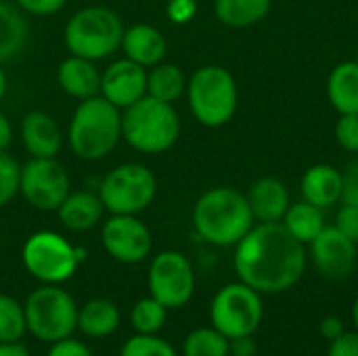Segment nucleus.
<instances>
[{"label":"nucleus","mask_w":358,"mask_h":356,"mask_svg":"<svg viewBox=\"0 0 358 356\" xmlns=\"http://www.w3.org/2000/svg\"><path fill=\"white\" fill-rule=\"evenodd\" d=\"M122 17L107 6H84L69 17L63 40L69 55L103 61L120 50L124 36Z\"/></svg>","instance_id":"5"},{"label":"nucleus","mask_w":358,"mask_h":356,"mask_svg":"<svg viewBox=\"0 0 358 356\" xmlns=\"http://www.w3.org/2000/svg\"><path fill=\"white\" fill-rule=\"evenodd\" d=\"M27 332L25 311L15 298L0 294V344L19 342Z\"/></svg>","instance_id":"29"},{"label":"nucleus","mask_w":358,"mask_h":356,"mask_svg":"<svg viewBox=\"0 0 358 356\" xmlns=\"http://www.w3.org/2000/svg\"><path fill=\"white\" fill-rule=\"evenodd\" d=\"M29 25L15 0H0V63L15 59L27 44Z\"/></svg>","instance_id":"22"},{"label":"nucleus","mask_w":358,"mask_h":356,"mask_svg":"<svg viewBox=\"0 0 358 356\" xmlns=\"http://www.w3.org/2000/svg\"><path fill=\"white\" fill-rule=\"evenodd\" d=\"M229 355L231 356H256V342L252 336H241L229 340Z\"/></svg>","instance_id":"40"},{"label":"nucleus","mask_w":358,"mask_h":356,"mask_svg":"<svg viewBox=\"0 0 358 356\" xmlns=\"http://www.w3.org/2000/svg\"><path fill=\"white\" fill-rule=\"evenodd\" d=\"M21 143L29 157H57L63 147V132L46 111H29L21 120Z\"/></svg>","instance_id":"16"},{"label":"nucleus","mask_w":358,"mask_h":356,"mask_svg":"<svg viewBox=\"0 0 358 356\" xmlns=\"http://www.w3.org/2000/svg\"><path fill=\"white\" fill-rule=\"evenodd\" d=\"M122 141V109L96 94L78 103L67 128V143L76 157L99 162Z\"/></svg>","instance_id":"3"},{"label":"nucleus","mask_w":358,"mask_h":356,"mask_svg":"<svg viewBox=\"0 0 358 356\" xmlns=\"http://www.w3.org/2000/svg\"><path fill=\"white\" fill-rule=\"evenodd\" d=\"M197 13V0H168L166 15L172 23L185 25L189 23Z\"/></svg>","instance_id":"36"},{"label":"nucleus","mask_w":358,"mask_h":356,"mask_svg":"<svg viewBox=\"0 0 358 356\" xmlns=\"http://www.w3.org/2000/svg\"><path fill=\"white\" fill-rule=\"evenodd\" d=\"M233 264L245 285L260 294H281L302 279L306 248L283 222H260L235 245Z\"/></svg>","instance_id":"1"},{"label":"nucleus","mask_w":358,"mask_h":356,"mask_svg":"<svg viewBox=\"0 0 358 356\" xmlns=\"http://www.w3.org/2000/svg\"><path fill=\"white\" fill-rule=\"evenodd\" d=\"M310 258L323 277L344 279L357 266L358 245L336 227H325L310 243Z\"/></svg>","instance_id":"14"},{"label":"nucleus","mask_w":358,"mask_h":356,"mask_svg":"<svg viewBox=\"0 0 358 356\" xmlns=\"http://www.w3.org/2000/svg\"><path fill=\"white\" fill-rule=\"evenodd\" d=\"M281 222L304 245H310L319 237V233L327 227L323 218V210L304 199L298 204H289Z\"/></svg>","instance_id":"26"},{"label":"nucleus","mask_w":358,"mask_h":356,"mask_svg":"<svg viewBox=\"0 0 358 356\" xmlns=\"http://www.w3.org/2000/svg\"><path fill=\"white\" fill-rule=\"evenodd\" d=\"M149 292L168 311L185 306L195 294V271L191 260L174 250L157 254L149 266Z\"/></svg>","instance_id":"12"},{"label":"nucleus","mask_w":358,"mask_h":356,"mask_svg":"<svg viewBox=\"0 0 358 356\" xmlns=\"http://www.w3.org/2000/svg\"><path fill=\"white\" fill-rule=\"evenodd\" d=\"M352 325H355V332L358 334V298L352 304Z\"/></svg>","instance_id":"45"},{"label":"nucleus","mask_w":358,"mask_h":356,"mask_svg":"<svg viewBox=\"0 0 358 356\" xmlns=\"http://www.w3.org/2000/svg\"><path fill=\"white\" fill-rule=\"evenodd\" d=\"M342 334H344V321H342L340 317L329 315V317H325V319L321 321V336L327 338L329 342L336 340V338H340Z\"/></svg>","instance_id":"41"},{"label":"nucleus","mask_w":358,"mask_h":356,"mask_svg":"<svg viewBox=\"0 0 358 356\" xmlns=\"http://www.w3.org/2000/svg\"><path fill=\"white\" fill-rule=\"evenodd\" d=\"M0 356H29V350L19 342H10V344H0Z\"/></svg>","instance_id":"43"},{"label":"nucleus","mask_w":358,"mask_h":356,"mask_svg":"<svg viewBox=\"0 0 358 356\" xmlns=\"http://www.w3.org/2000/svg\"><path fill=\"white\" fill-rule=\"evenodd\" d=\"M342 204L358 206V159L350 162L342 172Z\"/></svg>","instance_id":"37"},{"label":"nucleus","mask_w":358,"mask_h":356,"mask_svg":"<svg viewBox=\"0 0 358 356\" xmlns=\"http://www.w3.org/2000/svg\"><path fill=\"white\" fill-rule=\"evenodd\" d=\"M187 92V76L176 63H157L147 69V97L174 105Z\"/></svg>","instance_id":"25"},{"label":"nucleus","mask_w":358,"mask_h":356,"mask_svg":"<svg viewBox=\"0 0 358 356\" xmlns=\"http://www.w3.org/2000/svg\"><path fill=\"white\" fill-rule=\"evenodd\" d=\"M193 227L203 241L229 248L237 245L250 233L254 214L241 191L233 187H214L195 201Z\"/></svg>","instance_id":"2"},{"label":"nucleus","mask_w":358,"mask_h":356,"mask_svg":"<svg viewBox=\"0 0 358 356\" xmlns=\"http://www.w3.org/2000/svg\"><path fill=\"white\" fill-rule=\"evenodd\" d=\"M21 164L6 151H0V210L19 195Z\"/></svg>","instance_id":"32"},{"label":"nucleus","mask_w":358,"mask_h":356,"mask_svg":"<svg viewBox=\"0 0 358 356\" xmlns=\"http://www.w3.org/2000/svg\"><path fill=\"white\" fill-rule=\"evenodd\" d=\"M147 94V67L122 57L101 71V97L126 109Z\"/></svg>","instance_id":"15"},{"label":"nucleus","mask_w":358,"mask_h":356,"mask_svg":"<svg viewBox=\"0 0 358 356\" xmlns=\"http://www.w3.org/2000/svg\"><path fill=\"white\" fill-rule=\"evenodd\" d=\"M23 311L27 332L40 342L55 344L71 338L78 329V304L59 285H42L34 290L27 296Z\"/></svg>","instance_id":"8"},{"label":"nucleus","mask_w":358,"mask_h":356,"mask_svg":"<svg viewBox=\"0 0 358 356\" xmlns=\"http://www.w3.org/2000/svg\"><path fill=\"white\" fill-rule=\"evenodd\" d=\"M46 356H92V353L82 342L65 338V340H59V342L50 344V350H48Z\"/></svg>","instance_id":"39"},{"label":"nucleus","mask_w":358,"mask_h":356,"mask_svg":"<svg viewBox=\"0 0 358 356\" xmlns=\"http://www.w3.org/2000/svg\"><path fill=\"white\" fill-rule=\"evenodd\" d=\"M120 325V308L107 298L88 300L78 308V329L88 338H107Z\"/></svg>","instance_id":"24"},{"label":"nucleus","mask_w":358,"mask_h":356,"mask_svg":"<svg viewBox=\"0 0 358 356\" xmlns=\"http://www.w3.org/2000/svg\"><path fill=\"white\" fill-rule=\"evenodd\" d=\"M120 356H178V353L157 334H136L122 346Z\"/></svg>","instance_id":"31"},{"label":"nucleus","mask_w":358,"mask_h":356,"mask_svg":"<svg viewBox=\"0 0 358 356\" xmlns=\"http://www.w3.org/2000/svg\"><path fill=\"white\" fill-rule=\"evenodd\" d=\"M334 227L358 245V206L342 204V208L338 210Z\"/></svg>","instance_id":"34"},{"label":"nucleus","mask_w":358,"mask_h":356,"mask_svg":"<svg viewBox=\"0 0 358 356\" xmlns=\"http://www.w3.org/2000/svg\"><path fill=\"white\" fill-rule=\"evenodd\" d=\"M180 136V115L174 105L153 97H143L122 109V141L138 153L159 155L176 145Z\"/></svg>","instance_id":"4"},{"label":"nucleus","mask_w":358,"mask_h":356,"mask_svg":"<svg viewBox=\"0 0 358 356\" xmlns=\"http://www.w3.org/2000/svg\"><path fill=\"white\" fill-rule=\"evenodd\" d=\"M69 193V174L57 157H31L21 166L19 195H23L31 208L40 212H57Z\"/></svg>","instance_id":"11"},{"label":"nucleus","mask_w":358,"mask_h":356,"mask_svg":"<svg viewBox=\"0 0 358 356\" xmlns=\"http://www.w3.org/2000/svg\"><path fill=\"white\" fill-rule=\"evenodd\" d=\"M327 356H358L357 332H344L340 338L331 340Z\"/></svg>","instance_id":"38"},{"label":"nucleus","mask_w":358,"mask_h":356,"mask_svg":"<svg viewBox=\"0 0 358 356\" xmlns=\"http://www.w3.org/2000/svg\"><path fill=\"white\" fill-rule=\"evenodd\" d=\"M57 84L71 99L84 101L101 94V69L96 61L69 55L57 67Z\"/></svg>","instance_id":"18"},{"label":"nucleus","mask_w":358,"mask_h":356,"mask_svg":"<svg viewBox=\"0 0 358 356\" xmlns=\"http://www.w3.org/2000/svg\"><path fill=\"white\" fill-rule=\"evenodd\" d=\"M168 319V308L157 302L153 296L143 298L134 304L130 313V321L136 329V334H157Z\"/></svg>","instance_id":"30"},{"label":"nucleus","mask_w":358,"mask_h":356,"mask_svg":"<svg viewBox=\"0 0 358 356\" xmlns=\"http://www.w3.org/2000/svg\"><path fill=\"white\" fill-rule=\"evenodd\" d=\"M84 258L86 250L76 248L55 231L31 233L21 250L25 271L44 285H61L71 279Z\"/></svg>","instance_id":"7"},{"label":"nucleus","mask_w":358,"mask_h":356,"mask_svg":"<svg viewBox=\"0 0 358 356\" xmlns=\"http://www.w3.org/2000/svg\"><path fill=\"white\" fill-rule=\"evenodd\" d=\"M357 57H358V48H357ZM357 61H358V59H357Z\"/></svg>","instance_id":"46"},{"label":"nucleus","mask_w":358,"mask_h":356,"mask_svg":"<svg viewBox=\"0 0 358 356\" xmlns=\"http://www.w3.org/2000/svg\"><path fill=\"white\" fill-rule=\"evenodd\" d=\"M185 356H229V338L214 327L193 329L182 344Z\"/></svg>","instance_id":"28"},{"label":"nucleus","mask_w":358,"mask_h":356,"mask_svg":"<svg viewBox=\"0 0 358 356\" xmlns=\"http://www.w3.org/2000/svg\"><path fill=\"white\" fill-rule=\"evenodd\" d=\"M67 0H15V4L25 13L34 17H48L59 13L65 6Z\"/></svg>","instance_id":"35"},{"label":"nucleus","mask_w":358,"mask_h":356,"mask_svg":"<svg viewBox=\"0 0 358 356\" xmlns=\"http://www.w3.org/2000/svg\"><path fill=\"white\" fill-rule=\"evenodd\" d=\"M248 204L254 220L258 222H281L289 208V191L283 180L275 176L258 178L248 191Z\"/></svg>","instance_id":"19"},{"label":"nucleus","mask_w":358,"mask_h":356,"mask_svg":"<svg viewBox=\"0 0 358 356\" xmlns=\"http://www.w3.org/2000/svg\"><path fill=\"white\" fill-rule=\"evenodd\" d=\"M105 206L99 193L92 191H71L65 201L57 208L59 222L71 233H84L101 225L105 216Z\"/></svg>","instance_id":"20"},{"label":"nucleus","mask_w":358,"mask_h":356,"mask_svg":"<svg viewBox=\"0 0 358 356\" xmlns=\"http://www.w3.org/2000/svg\"><path fill=\"white\" fill-rule=\"evenodd\" d=\"M271 4L273 0H214V13L222 25L250 27L268 15Z\"/></svg>","instance_id":"27"},{"label":"nucleus","mask_w":358,"mask_h":356,"mask_svg":"<svg viewBox=\"0 0 358 356\" xmlns=\"http://www.w3.org/2000/svg\"><path fill=\"white\" fill-rule=\"evenodd\" d=\"M264 304L260 292L239 283L224 285L210 304L212 327L218 329L229 340L241 336H254L262 323Z\"/></svg>","instance_id":"10"},{"label":"nucleus","mask_w":358,"mask_h":356,"mask_svg":"<svg viewBox=\"0 0 358 356\" xmlns=\"http://www.w3.org/2000/svg\"><path fill=\"white\" fill-rule=\"evenodd\" d=\"M304 201L325 210L342 199V172L329 164L310 166L302 176Z\"/></svg>","instance_id":"21"},{"label":"nucleus","mask_w":358,"mask_h":356,"mask_svg":"<svg viewBox=\"0 0 358 356\" xmlns=\"http://www.w3.org/2000/svg\"><path fill=\"white\" fill-rule=\"evenodd\" d=\"M6 88H8V80H6V71H4V67H2V63H0V101H2L4 94H6Z\"/></svg>","instance_id":"44"},{"label":"nucleus","mask_w":358,"mask_h":356,"mask_svg":"<svg viewBox=\"0 0 358 356\" xmlns=\"http://www.w3.org/2000/svg\"><path fill=\"white\" fill-rule=\"evenodd\" d=\"M13 143V124L4 111H0V151H6Z\"/></svg>","instance_id":"42"},{"label":"nucleus","mask_w":358,"mask_h":356,"mask_svg":"<svg viewBox=\"0 0 358 356\" xmlns=\"http://www.w3.org/2000/svg\"><path fill=\"white\" fill-rule=\"evenodd\" d=\"M327 97L340 115L358 113V61H344L331 69L327 78Z\"/></svg>","instance_id":"23"},{"label":"nucleus","mask_w":358,"mask_h":356,"mask_svg":"<svg viewBox=\"0 0 358 356\" xmlns=\"http://www.w3.org/2000/svg\"><path fill=\"white\" fill-rule=\"evenodd\" d=\"M187 99L193 118L206 128L229 124L237 111L239 90L233 73L222 65H203L187 80Z\"/></svg>","instance_id":"6"},{"label":"nucleus","mask_w":358,"mask_h":356,"mask_svg":"<svg viewBox=\"0 0 358 356\" xmlns=\"http://www.w3.org/2000/svg\"><path fill=\"white\" fill-rule=\"evenodd\" d=\"M101 241L105 252L124 264L143 262L153 248V235L149 227L132 214H111L103 222Z\"/></svg>","instance_id":"13"},{"label":"nucleus","mask_w":358,"mask_h":356,"mask_svg":"<svg viewBox=\"0 0 358 356\" xmlns=\"http://www.w3.org/2000/svg\"><path fill=\"white\" fill-rule=\"evenodd\" d=\"M120 50H124V57L143 65V67H153L157 63H162L166 59L168 52V40L162 34V29H157L151 23H134L130 27L124 29L122 36V46Z\"/></svg>","instance_id":"17"},{"label":"nucleus","mask_w":358,"mask_h":356,"mask_svg":"<svg viewBox=\"0 0 358 356\" xmlns=\"http://www.w3.org/2000/svg\"><path fill=\"white\" fill-rule=\"evenodd\" d=\"M157 195L155 174L138 162H126L105 174L99 187V197L109 214L145 212Z\"/></svg>","instance_id":"9"},{"label":"nucleus","mask_w":358,"mask_h":356,"mask_svg":"<svg viewBox=\"0 0 358 356\" xmlns=\"http://www.w3.org/2000/svg\"><path fill=\"white\" fill-rule=\"evenodd\" d=\"M336 141L346 151H358V113H342L336 122Z\"/></svg>","instance_id":"33"}]
</instances>
